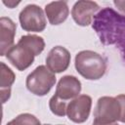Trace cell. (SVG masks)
Instances as JSON below:
<instances>
[{"instance_id":"cell-1","label":"cell","mask_w":125,"mask_h":125,"mask_svg":"<svg viewBox=\"0 0 125 125\" xmlns=\"http://www.w3.org/2000/svg\"><path fill=\"white\" fill-rule=\"evenodd\" d=\"M93 28L104 44L125 43V16L122 17L109 8L95 16Z\"/></svg>"},{"instance_id":"cell-2","label":"cell","mask_w":125,"mask_h":125,"mask_svg":"<svg viewBox=\"0 0 125 125\" xmlns=\"http://www.w3.org/2000/svg\"><path fill=\"white\" fill-rule=\"evenodd\" d=\"M74 65L77 72L88 80H98L102 78L106 70V61L104 57L90 50L77 53Z\"/></svg>"},{"instance_id":"cell-3","label":"cell","mask_w":125,"mask_h":125,"mask_svg":"<svg viewBox=\"0 0 125 125\" xmlns=\"http://www.w3.org/2000/svg\"><path fill=\"white\" fill-rule=\"evenodd\" d=\"M56 83V75L46 65H38L25 80L27 90L38 97L47 95Z\"/></svg>"},{"instance_id":"cell-4","label":"cell","mask_w":125,"mask_h":125,"mask_svg":"<svg viewBox=\"0 0 125 125\" xmlns=\"http://www.w3.org/2000/svg\"><path fill=\"white\" fill-rule=\"evenodd\" d=\"M19 21L21 28L27 32H41L46 28V16L39 6L29 4L20 13Z\"/></svg>"},{"instance_id":"cell-5","label":"cell","mask_w":125,"mask_h":125,"mask_svg":"<svg viewBox=\"0 0 125 125\" xmlns=\"http://www.w3.org/2000/svg\"><path fill=\"white\" fill-rule=\"evenodd\" d=\"M121 114L120 104L114 97H101L94 110L95 121L101 123H115L119 121Z\"/></svg>"},{"instance_id":"cell-6","label":"cell","mask_w":125,"mask_h":125,"mask_svg":"<svg viewBox=\"0 0 125 125\" xmlns=\"http://www.w3.org/2000/svg\"><path fill=\"white\" fill-rule=\"evenodd\" d=\"M91 107L92 98L88 95H79L67 104L66 115L74 123H83L89 118Z\"/></svg>"},{"instance_id":"cell-7","label":"cell","mask_w":125,"mask_h":125,"mask_svg":"<svg viewBox=\"0 0 125 125\" xmlns=\"http://www.w3.org/2000/svg\"><path fill=\"white\" fill-rule=\"evenodd\" d=\"M6 58L18 70L23 71L33 63L35 54L28 46L18 41L9 50Z\"/></svg>"},{"instance_id":"cell-8","label":"cell","mask_w":125,"mask_h":125,"mask_svg":"<svg viewBox=\"0 0 125 125\" xmlns=\"http://www.w3.org/2000/svg\"><path fill=\"white\" fill-rule=\"evenodd\" d=\"M100 10L98 3L88 0H80L75 2L71 10L73 21L81 26H87L92 23L93 18Z\"/></svg>"},{"instance_id":"cell-9","label":"cell","mask_w":125,"mask_h":125,"mask_svg":"<svg viewBox=\"0 0 125 125\" xmlns=\"http://www.w3.org/2000/svg\"><path fill=\"white\" fill-rule=\"evenodd\" d=\"M71 56L68 50L62 46L53 47L46 57V66L53 73L65 71L70 63Z\"/></svg>"},{"instance_id":"cell-10","label":"cell","mask_w":125,"mask_h":125,"mask_svg":"<svg viewBox=\"0 0 125 125\" xmlns=\"http://www.w3.org/2000/svg\"><path fill=\"white\" fill-rule=\"evenodd\" d=\"M81 88V82L77 77L73 75H64L59 80L55 95L67 102L68 100H73L78 97Z\"/></svg>"},{"instance_id":"cell-11","label":"cell","mask_w":125,"mask_h":125,"mask_svg":"<svg viewBox=\"0 0 125 125\" xmlns=\"http://www.w3.org/2000/svg\"><path fill=\"white\" fill-rule=\"evenodd\" d=\"M17 25L7 17L0 19V56L7 55L9 50L14 46Z\"/></svg>"},{"instance_id":"cell-12","label":"cell","mask_w":125,"mask_h":125,"mask_svg":"<svg viewBox=\"0 0 125 125\" xmlns=\"http://www.w3.org/2000/svg\"><path fill=\"white\" fill-rule=\"evenodd\" d=\"M45 14L51 24L58 25L67 19L69 9L65 1H55L45 6Z\"/></svg>"},{"instance_id":"cell-13","label":"cell","mask_w":125,"mask_h":125,"mask_svg":"<svg viewBox=\"0 0 125 125\" xmlns=\"http://www.w3.org/2000/svg\"><path fill=\"white\" fill-rule=\"evenodd\" d=\"M1 78H0V93L2 104H5L11 97V87L15 82L16 75L14 71L3 62H0Z\"/></svg>"},{"instance_id":"cell-14","label":"cell","mask_w":125,"mask_h":125,"mask_svg":"<svg viewBox=\"0 0 125 125\" xmlns=\"http://www.w3.org/2000/svg\"><path fill=\"white\" fill-rule=\"evenodd\" d=\"M20 42L25 44L28 46L35 54V56L40 55L44 48H45V41L41 36L34 35V34H28V35H23L19 39Z\"/></svg>"},{"instance_id":"cell-15","label":"cell","mask_w":125,"mask_h":125,"mask_svg":"<svg viewBox=\"0 0 125 125\" xmlns=\"http://www.w3.org/2000/svg\"><path fill=\"white\" fill-rule=\"evenodd\" d=\"M49 107L52 113L58 116L66 115V107L67 103L62 99H60L57 95H54L49 101Z\"/></svg>"},{"instance_id":"cell-16","label":"cell","mask_w":125,"mask_h":125,"mask_svg":"<svg viewBox=\"0 0 125 125\" xmlns=\"http://www.w3.org/2000/svg\"><path fill=\"white\" fill-rule=\"evenodd\" d=\"M6 125H41L39 119L30 113H21L9 121Z\"/></svg>"},{"instance_id":"cell-17","label":"cell","mask_w":125,"mask_h":125,"mask_svg":"<svg viewBox=\"0 0 125 125\" xmlns=\"http://www.w3.org/2000/svg\"><path fill=\"white\" fill-rule=\"evenodd\" d=\"M115 98L119 102L120 109H121V114H120L119 121L122 122V123H125V94H120V95L116 96Z\"/></svg>"},{"instance_id":"cell-18","label":"cell","mask_w":125,"mask_h":125,"mask_svg":"<svg viewBox=\"0 0 125 125\" xmlns=\"http://www.w3.org/2000/svg\"><path fill=\"white\" fill-rule=\"evenodd\" d=\"M113 4L122 14L125 15V0H115L113 1Z\"/></svg>"},{"instance_id":"cell-19","label":"cell","mask_w":125,"mask_h":125,"mask_svg":"<svg viewBox=\"0 0 125 125\" xmlns=\"http://www.w3.org/2000/svg\"><path fill=\"white\" fill-rule=\"evenodd\" d=\"M3 3L6 5V6H8L9 8H14L15 6H17V5H19L20 4V2H14V1H8V2H6V1H3Z\"/></svg>"},{"instance_id":"cell-20","label":"cell","mask_w":125,"mask_h":125,"mask_svg":"<svg viewBox=\"0 0 125 125\" xmlns=\"http://www.w3.org/2000/svg\"><path fill=\"white\" fill-rule=\"evenodd\" d=\"M92 125H118L116 122L115 123H101V122H97V121H93Z\"/></svg>"},{"instance_id":"cell-21","label":"cell","mask_w":125,"mask_h":125,"mask_svg":"<svg viewBox=\"0 0 125 125\" xmlns=\"http://www.w3.org/2000/svg\"><path fill=\"white\" fill-rule=\"evenodd\" d=\"M124 60H125V47H124Z\"/></svg>"},{"instance_id":"cell-22","label":"cell","mask_w":125,"mask_h":125,"mask_svg":"<svg viewBox=\"0 0 125 125\" xmlns=\"http://www.w3.org/2000/svg\"><path fill=\"white\" fill-rule=\"evenodd\" d=\"M43 125H51V124H43Z\"/></svg>"}]
</instances>
